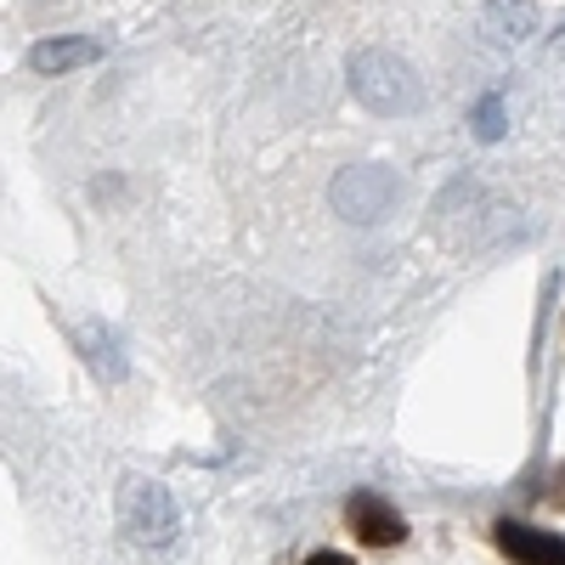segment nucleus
<instances>
[{"label": "nucleus", "instance_id": "obj_7", "mask_svg": "<svg viewBox=\"0 0 565 565\" xmlns=\"http://www.w3.org/2000/svg\"><path fill=\"white\" fill-rule=\"evenodd\" d=\"M97 57H103V40H90V34H52V40H40L29 52V68L34 74H68V68H85Z\"/></svg>", "mask_w": 565, "mask_h": 565}, {"label": "nucleus", "instance_id": "obj_11", "mask_svg": "<svg viewBox=\"0 0 565 565\" xmlns=\"http://www.w3.org/2000/svg\"><path fill=\"white\" fill-rule=\"evenodd\" d=\"M300 565H351V554H334V548H317L311 559H300Z\"/></svg>", "mask_w": 565, "mask_h": 565}, {"label": "nucleus", "instance_id": "obj_6", "mask_svg": "<svg viewBox=\"0 0 565 565\" xmlns=\"http://www.w3.org/2000/svg\"><path fill=\"white\" fill-rule=\"evenodd\" d=\"M537 7L532 0H487L481 7V40L498 45V52H514V45H526L537 34Z\"/></svg>", "mask_w": 565, "mask_h": 565}, {"label": "nucleus", "instance_id": "obj_1", "mask_svg": "<svg viewBox=\"0 0 565 565\" xmlns=\"http://www.w3.org/2000/svg\"><path fill=\"white\" fill-rule=\"evenodd\" d=\"M345 79H351V97L367 108V114H413L418 108V74L396 57V52H385V45H367V52H356L351 57V68H345Z\"/></svg>", "mask_w": 565, "mask_h": 565}, {"label": "nucleus", "instance_id": "obj_2", "mask_svg": "<svg viewBox=\"0 0 565 565\" xmlns=\"http://www.w3.org/2000/svg\"><path fill=\"white\" fill-rule=\"evenodd\" d=\"M119 526L136 548H164L175 532H181V509L170 498L164 481H148V476H125L119 487Z\"/></svg>", "mask_w": 565, "mask_h": 565}, {"label": "nucleus", "instance_id": "obj_12", "mask_svg": "<svg viewBox=\"0 0 565 565\" xmlns=\"http://www.w3.org/2000/svg\"><path fill=\"white\" fill-rule=\"evenodd\" d=\"M559 57H565V40H559Z\"/></svg>", "mask_w": 565, "mask_h": 565}, {"label": "nucleus", "instance_id": "obj_3", "mask_svg": "<svg viewBox=\"0 0 565 565\" xmlns=\"http://www.w3.org/2000/svg\"><path fill=\"white\" fill-rule=\"evenodd\" d=\"M396 175L385 164H351L334 175V186H328V199H334V210L345 221H385L396 210Z\"/></svg>", "mask_w": 565, "mask_h": 565}, {"label": "nucleus", "instance_id": "obj_10", "mask_svg": "<svg viewBox=\"0 0 565 565\" xmlns=\"http://www.w3.org/2000/svg\"><path fill=\"white\" fill-rule=\"evenodd\" d=\"M548 503H554V509H565V463L548 476Z\"/></svg>", "mask_w": 565, "mask_h": 565}, {"label": "nucleus", "instance_id": "obj_4", "mask_svg": "<svg viewBox=\"0 0 565 565\" xmlns=\"http://www.w3.org/2000/svg\"><path fill=\"white\" fill-rule=\"evenodd\" d=\"M345 532H351L356 543H367V548H396V543L407 537V521H402V509H396L391 498L356 492V498L345 503Z\"/></svg>", "mask_w": 565, "mask_h": 565}, {"label": "nucleus", "instance_id": "obj_9", "mask_svg": "<svg viewBox=\"0 0 565 565\" xmlns=\"http://www.w3.org/2000/svg\"><path fill=\"white\" fill-rule=\"evenodd\" d=\"M503 130H509V114H503V97L492 90V97L476 103V136H481V141H498Z\"/></svg>", "mask_w": 565, "mask_h": 565}, {"label": "nucleus", "instance_id": "obj_5", "mask_svg": "<svg viewBox=\"0 0 565 565\" xmlns=\"http://www.w3.org/2000/svg\"><path fill=\"white\" fill-rule=\"evenodd\" d=\"M492 543L514 565H565V537L559 532H537L526 521H498L492 526Z\"/></svg>", "mask_w": 565, "mask_h": 565}, {"label": "nucleus", "instance_id": "obj_8", "mask_svg": "<svg viewBox=\"0 0 565 565\" xmlns=\"http://www.w3.org/2000/svg\"><path fill=\"white\" fill-rule=\"evenodd\" d=\"M85 356H90V367H97V373H108V380H119V373H125V362H119V345H114V334H108V328H97V322H90L85 328Z\"/></svg>", "mask_w": 565, "mask_h": 565}]
</instances>
